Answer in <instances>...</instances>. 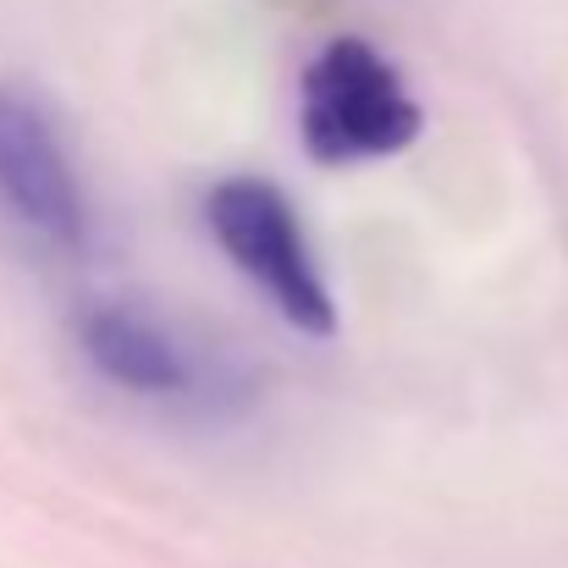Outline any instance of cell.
<instances>
[{
    "mask_svg": "<svg viewBox=\"0 0 568 568\" xmlns=\"http://www.w3.org/2000/svg\"><path fill=\"white\" fill-rule=\"evenodd\" d=\"M304 144L326 166L381 161L414 144L419 105L392 72V61L365 39L326 44L304 72Z\"/></svg>",
    "mask_w": 568,
    "mask_h": 568,
    "instance_id": "6da1fadb",
    "label": "cell"
},
{
    "mask_svg": "<svg viewBox=\"0 0 568 568\" xmlns=\"http://www.w3.org/2000/svg\"><path fill=\"white\" fill-rule=\"evenodd\" d=\"M204 221L215 232V243L226 248V260L254 282L265 287V298L304 332H332L337 310H332V293L310 260V243H304V226L293 215V204L271 183L260 178H226L215 183L204 199Z\"/></svg>",
    "mask_w": 568,
    "mask_h": 568,
    "instance_id": "7a4b0ae2",
    "label": "cell"
},
{
    "mask_svg": "<svg viewBox=\"0 0 568 568\" xmlns=\"http://www.w3.org/2000/svg\"><path fill=\"white\" fill-rule=\"evenodd\" d=\"M0 204L22 232H33L50 248H72L89 232L83 189L55 122L39 100L17 89H0Z\"/></svg>",
    "mask_w": 568,
    "mask_h": 568,
    "instance_id": "3957f363",
    "label": "cell"
},
{
    "mask_svg": "<svg viewBox=\"0 0 568 568\" xmlns=\"http://www.w3.org/2000/svg\"><path fill=\"white\" fill-rule=\"evenodd\" d=\"M83 348L105 376L133 386V392H172L178 397L193 386V371L178 354V343L155 321H144L139 310H122V304L94 310L83 326Z\"/></svg>",
    "mask_w": 568,
    "mask_h": 568,
    "instance_id": "277c9868",
    "label": "cell"
}]
</instances>
